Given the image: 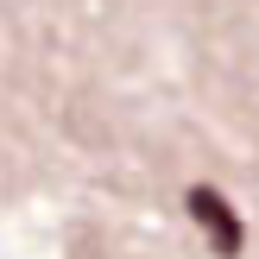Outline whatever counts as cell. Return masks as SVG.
<instances>
[{"label":"cell","mask_w":259,"mask_h":259,"mask_svg":"<svg viewBox=\"0 0 259 259\" xmlns=\"http://www.w3.org/2000/svg\"><path fill=\"white\" fill-rule=\"evenodd\" d=\"M184 209H190V222H196V234H209L215 259H240V247H247V222H240V209L215 184H190L184 190Z\"/></svg>","instance_id":"obj_1"}]
</instances>
